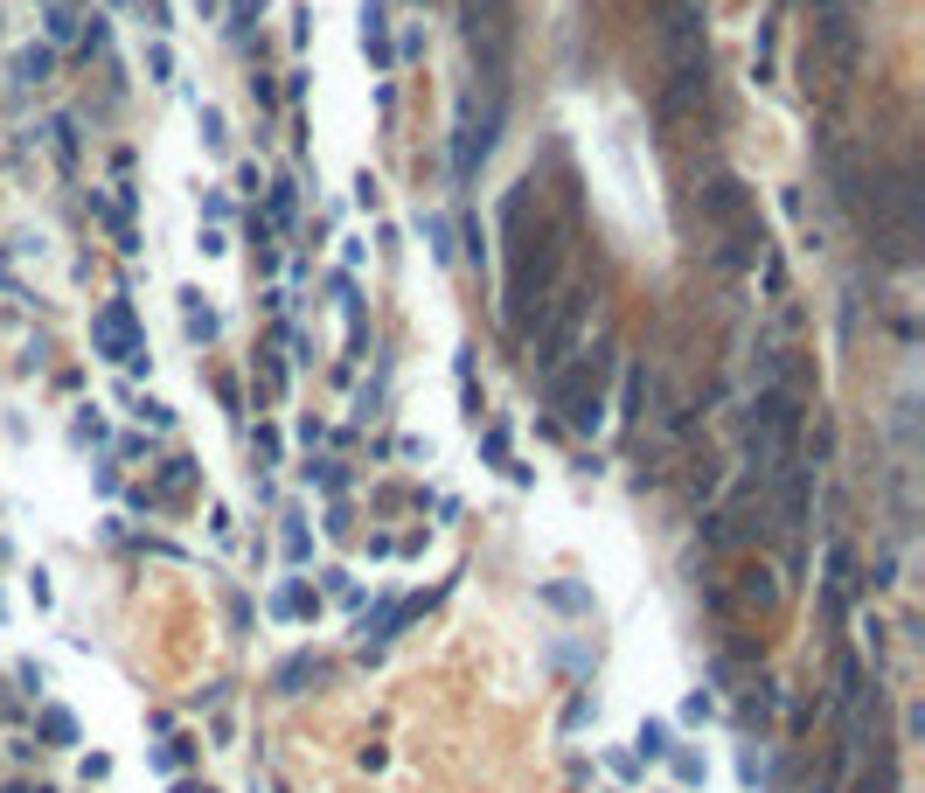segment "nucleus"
<instances>
[{"instance_id": "obj_20", "label": "nucleus", "mask_w": 925, "mask_h": 793, "mask_svg": "<svg viewBox=\"0 0 925 793\" xmlns=\"http://www.w3.org/2000/svg\"><path fill=\"white\" fill-rule=\"evenodd\" d=\"M42 738H49V745H77V717L49 703V710H42Z\"/></svg>"}, {"instance_id": "obj_32", "label": "nucleus", "mask_w": 925, "mask_h": 793, "mask_svg": "<svg viewBox=\"0 0 925 793\" xmlns=\"http://www.w3.org/2000/svg\"><path fill=\"white\" fill-rule=\"evenodd\" d=\"M460 230H466V258H473V265H480V258H487V244H480V223H473V216H466Z\"/></svg>"}, {"instance_id": "obj_18", "label": "nucleus", "mask_w": 925, "mask_h": 793, "mask_svg": "<svg viewBox=\"0 0 925 793\" xmlns=\"http://www.w3.org/2000/svg\"><path fill=\"white\" fill-rule=\"evenodd\" d=\"M188 487H195V460H167V467H160V487H154V501H181Z\"/></svg>"}, {"instance_id": "obj_12", "label": "nucleus", "mask_w": 925, "mask_h": 793, "mask_svg": "<svg viewBox=\"0 0 925 793\" xmlns=\"http://www.w3.org/2000/svg\"><path fill=\"white\" fill-rule=\"evenodd\" d=\"M738 606H745V613H772V606H779V571L745 564V571H738Z\"/></svg>"}, {"instance_id": "obj_3", "label": "nucleus", "mask_w": 925, "mask_h": 793, "mask_svg": "<svg viewBox=\"0 0 925 793\" xmlns=\"http://www.w3.org/2000/svg\"><path fill=\"white\" fill-rule=\"evenodd\" d=\"M800 425H807L800 390H772V383H759V397H752V411H745V460H752V474H759V480H766L779 460L800 453Z\"/></svg>"}, {"instance_id": "obj_11", "label": "nucleus", "mask_w": 925, "mask_h": 793, "mask_svg": "<svg viewBox=\"0 0 925 793\" xmlns=\"http://www.w3.org/2000/svg\"><path fill=\"white\" fill-rule=\"evenodd\" d=\"M856 592H863V571H856V550H849V543H828V578H821V599H828V620H835V627L849 620V606H856Z\"/></svg>"}, {"instance_id": "obj_7", "label": "nucleus", "mask_w": 925, "mask_h": 793, "mask_svg": "<svg viewBox=\"0 0 925 793\" xmlns=\"http://www.w3.org/2000/svg\"><path fill=\"white\" fill-rule=\"evenodd\" d=\"M585 320H592V286H571V293H557V300L543 307V320H536V369H543V376H557V369L578 355Z\"/></svg>"}, {"instance_id": "obj_22", "label": "nucleus", "mask_w": 925, "mask_h": 793, "mask_svg": "<svg viewBox=\"0 0 925 793\" xmlns=\"http://www.w3.org/2000/svg\"><path fill=\"white\" fill-rule=\"evenodd\" d=\"M425 244H432V258H453V223L446 216H425Z\"/></svg>"}, {"instance_id": "obj_34", "label": "nucleus", "mask_w": 925, "mask_h": 793, "mask_svg": "<svg viewBox=\"0 0 925 793\" xmlns=\"http://www.w3.org/2000/svg\"><path fill=\"white\" fill-rule=\"evenodd\" d=\"M7 793H49V787H7Z\"/></svg>"}, {"instance_id": "obj_33", "label": "nucleus", "mask_w": 925, "mask_h": 793, "mask_svg": "<svg viewBox=\"0 0 925 793\" xmlns=\"http://www.w3.org/2000/svg\"><path fill=\"white\" fill-rule=\"evenodd\" d=\"M842 7H849V0H807V14H814V21H821V14H842Z\"/></svg>"}, {"instance_id": "obj_1", "label": "nucleus", "mask_w": 925, "mask_h": 793, "mask_svg": "<svg viewBox=\"0 0 925 793\" xmlns=\"http://www.w3.org/2000/svg\"><path fill=\"white\" fill-rule=\"evenodd\" d=\"M529 195H536V174L515 181L508 202H501V230H508V293H501V307H508L515 334L543 320V307L557 300V272H564V223H550L536 209V230H529Z\"/></svg>"}, {"instance_id": "obj_15", "label": "nucleus", "mask_w": 925, "mask_h": 793, "mask_svg": "<svg viewBox=\"0 0 925 793\" xmlns=\"http://www.w3.org/2000/svg\"><path fill=\"white\" fill-rule=\"evenodd\" d=\"M411 613H418L411 599H383V606H376V613L362 620V640H369V647H376V640H390L397 627H404V620H411Z\"/></svg>"}, {"instance_id": "obj_27", "label": "nucleus", "mask_w": 925, "mask_h": 793, "mask_svg": "<svg viewBox=\"0 0 925 793\" xmlns=\"http://www.w3.org/2000/svg\"><path fill=\"white\" fill-rule=\"evenodd\" d=\"M147 77H154V84H174V56H167V42L147 49Z\"/></svg>"}, {"instance_id": "obj_6", "label": "nucleus", "mask_w": 925, "mask_h": 793, "mask_svg": "<svg viewBox=\"0 0 925 793\" xmlns=\"http://www.w3.org/2000/svg\"><path fill=\"white\" fill-rule=\"evenodd\" d=\"M460 28H466V49L480 56L487 91H501V70H508V49H515V0H460Z\"/></svg>"}, {"instance_id": "obj_25", "label": "nucleus", "mask_w": 925, "mask_h": 793, "mask_svg": "<svg viewBox=\"0 0 925 793\" xmlns=\"http://www.w3.org/2000/svg\"><path fill=\"white\" fill-rule=\"evenodd\" d=\"M293 209H300L293 181H272V223H293Z\"/></svg>"}, {"instance_id": "obj_31", "label": "nucleus", "mask_w": 925, "mask_h": 793, "mask_svg": "<svg viewBox=\"0 0 925 793\" xmlns=\"http://www.w3.org/2000/svg\"><path fill=\"white\" fill-rule=\"evenodd\" d=\"M49 35H56V42H70V35H77V14H63V7H56V14H49Z\"/></svg>"}, {"instance_id": "obj_14", "label": "nucleus", "mask_w": 925, "mask_h": 793, "mask_svg": "<svg viewBox=\"0 0 925 793\" xmlns=\"http://www.w3.org/2000/svg\"><path fill=\"white\" fill-rule=\"evenodd\" d=\"M279 696H307V682H327V661H313V654H293V661H279Z\"/></svg>"}, {"instance_id": "obj_10", "label": "nucleus", "mask_w": 925, "mask_h": 793, "mask_svg": "<svg viewBox=\"0 0 925 793\" xmlns=\"http://www.w3.org/2000/svg\"><path fill=\"white\" fill-rule=\"evenodd\" d=\"M703 216H710V230L717 237H731V230H745L759 209H752V195H745V181H731V174H717L710 188H703Z\"/></svg>"}, {"instance_id": "obj_2", "label": "nucleus", "mask_w": 925, "mask_h": 793, "mask_svg": "<svg viewBox=\"0 0 925 793\" xmlns=\"http://www.w3.org/2000/svg\"><path fill=\"white\" fill-rule=\"evenodd\" d=\"M703 21H710L703 0H661V28H654V42H661V126L696 112L703 91H710V35H703Z\"/></svg>"}, {"instance_id": "obj_21", "label": "nucleus", "mask_w": 925, "mask_h": 793, "mask_svg": "<svg viewBox=\"0 0 925 793\" xmlns=\"http://www.w3.org/2000/svg\"><path fill=\"white\" fill-rule=\"evenodd\" d=\"M633 745H640V759H668V752H675V745H668V724H654V717L640 724V738H633Z\"/></svg>"}, {"instance_id": "obj_8", "label": "nucleus", "mask_w": 925, "mask_h": 793, "mask_svg": "<svg viewBox=\"0 0 925 793\" xmlns=\"http://www.w3.org/2000/svg\"><path fill=\"white\" fill-rule=\"evenodd\" d=\"M766 487H772V522H779V536L786 543H800V529H807V508H814V460H779L766 474Z\"/></svg>"}, {"instance_id": "obj_28", "label": "nucleus", "mask_w": 925, "mask_h": 793, "mask_svg": "<svg viewBox=\"0 0 925 793\" xmlns=\"http://www.w3.org/2000/svg\"><path fill=\"white\" fill-rule=\"evenodd\" d=\"M140 425H154V432H167V425H174V411H167L160 397H140Z\"/></svg>"}, {"instance_id": "obj_16", "label": "nucleus", "mask_w": 925, "mask_h": 793, "mask_svg": "<svg viewBox=\"0 0 925 793\" xmlns=\"http://www.w3.org/2000/svg\"><path fill=\"white\" fill-rule=\"evenodd\" d=\"M49 70H56V49H49V42H35V49L14 56V84H42Z\"/></svg>"}, {"instance_id": "obj_23", "label": "nucleus", "mask_w": 925, "mask_h": 793, "mask_svg": "<svg viewBox=\"0 0 925 793\" xmlns=\"http://www.w3.org/2000/svg\"><path fill=\"white\" fill-rule=\"evenodd\" d=\"M453 376H460V404H466V418H480V390H473V355H460V362H453Z\"/></svg>"}, {"instance_id": "obj_17", "label": "nucleus", "mask_w": 925, "mask_h": 793, "mask_svg": "<svg viewBox=\"0 0 925 793\" xmlns=\"http://www.w3.org/2000/svg\"><path fill=\"white\" fill-rule=\"evenodd\" d=\"M272 613H279V620H307V613H320V599H313L307 585H279V592H272Z\"/></svg>"}, {"instance_id": "obj_9", "label": "nucleus", "mask_w": 925, "mask_h": 793, "mask_svg": "<svg viewBox=\"0 0 925 793\" xmlns=\"http://www.w3.org/2000/svg\"><path fill=\"white\" fill-rule=\"evenodd\" d=\"M91 348H98L105 362H140V355H147L140 320H133V300H105V307H98V320H91Z\"/></svg>"}, {"instance_id": "obj_26", "label": "nucleus", "mask_w": 925, "mask_h": 793, "mask_svg": "<svg viewBox=\"0 0 925 793\" xmlns=\"http://www.w3.org/2000/svg\"><path fill=\"white\" fill-rule=\"evenodd\" d=\"M49 133H56V160H63V167H77V126H70V119H56Z\"/></svg>"}, {"instance_id": "obj_5", "label": "nucleus", "mask_w": 925, "mask_h": 793, "mask_svg": "<svg viewBox=\"0 0 925 793\" xmlns=\"http://www.w3.org/2000/svg\"><path fill=\"white\" fill-rule=\"evenodd\" d=\"M501 112H508L501 91H487V98L466 91L460 105H453V181H460V188L480 181V167H487V154H494V133H501Z\"/></svg>"}, {"instance_id": "obj_24", "label": "nucleus", "mask_w": 925, "mask_h": 793, "mask_svg": "<svg viewBox=\"0 0 925 793\" xmlns=\"http://www.w3.org/2000/svg\"><path fill=\"white\" fill-rule=\"evenodd\" d=\"M307 480H320L327 494H341V487H348V474H341V460H307Z\"/></svg>"}, {"instance_id": "obj_29", "label": "nucleus", "mask_w": 925, "mask_h": 793, "mask_svg": "<svg viewBox=\"0 0 925 793\" xmlns=\"http://www.w3.org/2000/svg\"><path fill=\"white\" fill-rule=\"evenodd\" d=\"M202 147H223V112L202 105Z\"/></svg>"}, {"instance_id": "obj_30", "label": "nucleus", "mask_w": 925, "mask_h": 793, "mask_svg": "<svg viewBox=\"0 0 925 793\" xmlns=\"http://www.w3.org/2000/svg\"><path fill=\"white\" fill-rule=\"evenodd\" d=\"M675 780L696 787V780H703V759H696V752H675Z\"/></svg>"}, {"instance_id": "obj_19", "label": "nucleus", "mask_w": 925, "mask_h": 793, "mask_svg": "<svg viewBox=\"0 0 925 793\" xmlns=\"http://www.w3.org/2000/svg\"><path fill=\"white\" fill-rule=\"evenodd\" d=\"M181 320H188V334H195V341H216V327H223V320H216L209 307H202V293H188V307H181Z\"/></svg>"}, {"instance_id": "obj_13", "label": "nucleus", "mask_w": 925, "mask_h": 793, "mask_svg": "<svg viewBox=\"0 0 925 793\" xmlns=\"http://www.w3.org/2000/svg\"><path fill=\"white\" fill-rule=\"evenodd\" d=\"M362 49H369V63L376 70H390L397 56H390V21H383V0H362Z\"/></svg>"}, {"instance_id": "obj_4", "label": "nucleus", "mask_w": 925, "mask_h": 793, "mask_svg": "<svg viewBox=\"0 0 925 793\" xmlns=\"http://www.w3.org/2000/svg\"><path fill=\"white\" fill-rule=\"evenodd\" d=\"M606 376H613V348H592V355H571L557 376H550V404L564 411L571 432H599L606 425Z\"/></svg>"}]
</instances>
